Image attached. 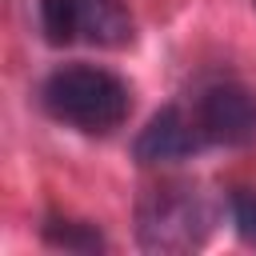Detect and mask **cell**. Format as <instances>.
I'll return each instance as SVG.
<instances>
[{"label":"cell","mask_w":256,"mask_h":256,"mask_svg":"<svg viewBox=\"0 0 256 256\" xmlns=\"http://www.w3.org/2000/svg\"><path fill=\"white\" fill-rule=\"evenodd\" d=\"M40 32L52 48L92 44V48H128L136 40V20L124 0H36Z\"/></svg>","instance_id":"cell-3"},{"label":"cell","mask_w":256,"mask_h":256,"mask_svg":"<svg viewBox=\"0 0 256 256\" xmlns=\"http://www.w3.org/2000/svg\"><path fill=\"white\" fill-rule=\"evenodd\" d=\"M40 236L48 248H60V252H104L108 248L104 232L88 220H48Z\"/></svg>","instance_id":"cell-6"},{"label":"cell","mask_w":256,"mask_h":256,"mask_svg":"<svg viewBox=\"0 0 256 256\" xmlns=\"http://www.w3.org/2000/svg\"><path fill=\"white\" fill-rule=\"evenodd\" d=\"M196 124L208 144L220 148H252L256 144V92L236 80L208 84L196 96Z\"/></svg>","instance_id":"cell-4"},{"label":"cell","mask_w":256,"mask_h":256,"mask_svg":"<svg viewBox=\"0 0 256 256\" xmlns=\"http://www.w3.org/2000/svg\"><path fill=\"white\" fill-rule=\"evenodd\" d=\"M208 148V136L204 128L196 124V112L188 116L184 108L168 104L160 108L132 140V156L144 164V168H160V164H176V160H192L196 152Z\"/></svg>","instance_id":"cell-5"},{"label":"cell","mask_w":256,"mask_h":256,"mask_svg":"<svg viewBox=\"0 0 256 256\" xmlns=\"http://www.w3.org/2000/svg\"><path fill=\"white\" fill-rule=\"evenodd\" d=\"M212 224H216L212 200L188 180L152 184L136 200V244L156 256L196 252L212 236Z\"/></svg>","instance_id":"cell-2"},{"label":"cell","mask_w":256,"mask_h":256,"mask_svg":"<svg viewBox=\"0 0 256 256\" xmlns=\"http://www.w3.org/2000/svg\"><path fill=\"white\" fill-rule=\"evenodd\" d=\"M228 208H232V224H236L240 240L256 248V188H232Z\"/></svg>","instance_id":"cell-7"},{"label":"cell","mask_w":256,"mask_h":256,"mask_svg":"<svg viewBox=\"0 0 256 256\" xmlns=\"http://www.w3.org/2000/svg\"><path fill=\"white\" fill-rule=\"evenodd\" d=\"M40 104L52 120L88 132V136H108L120 128L132 112V88L96 64H64L44 76L40 84Z\"/></svg>","instance_id":"cell-1"},{"label":"cell","mask_w":256,"mask_h":256,"mask_svg":"<svg viewBox=\"0 0 256 256\" xmlns=\"http://www.w3.org/2000/svg\"><path fill=\"white\" fill-rule=\"evenodd\" d=\"M252 8H256V0H252Z\"/></svg>","instance_id":"cell-8"}]
</instances>
